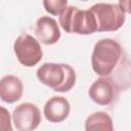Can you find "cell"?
<instances>
[{
	"mask_svg": "<svg viewBox=\"0 0 131 131\" xmlns=\"http://www.w3.org/2000/svg\"><path fill=\"white\" fill-rule=\"evenodd\" d=\"M124 61L122 46L113 39H101L94 45L91 64L93 71L101 77H110Z\"/></svg>",
	"mask_w": 131,
	"mask_h": 131,
	"instance_id": "obj_1",
	"label": "cell"
},
{
	"mask_svg": "<svg viewBox=\"0 0 131 131\" xmlns=\"http://www.w3.org/2000/svg\"><path fill=\"white\" fill-rule=\"evenodd\" d=\"M37 78L56 92H68L76 83V72L67 63L45 62L37 70Z\"/></svg>",
	"mask_w": 131,
	"mask_h": 131,
	"instance_id": "obj_2",
	"label": "cell"
},
{
	"mask_svg": "<svg viewBox=\"0 0 131 131\" xmlns=\"http://www.w3.org/2000/svg\"><path fill=\"white\" fill-rule=\"evenodd\" d=\"M59 25L71 34L89 35L96 32V21L90 9L82 10L76 6H68L59 15Z\"/></svg>",
	"mask_w": 131,
	"mask_h": 131,
	"instance_id": "obj_3",
	"label": "cell"
},
{
	"mask_svg": "<svg viewBox=\"0 0 131 131\" xmlns=\"http://www.w3.org/2000/svg\"><path fill=\"white\" fill-rule=\"evenodd\" d=\"M90 10L96 21V32H114L125 23V11L119 4L96 3Z\"/></svg>",
	"mask_w": 131,
	"mask_h": 131,
	"instance_id": "obj_4",
	"label": "cell"
},
{
	"mask_svg": "<svg viewBox=\"0 0 131 131\" xmlns=\"http://www.w3.org/2000/svg\"><path fill=\"white\" fill-rule=\"evenodd\" d=\"M13 51L19 63L27 68L36 66L43 55L39 40L29 34H21L15 39Z\"/></svg>",
	"mask_w": 131,
	"mask_h": 131,
	"instance_id": "obj_5",
	"label": "cell"
},
{
	"mask_svg": "<svg viewBox=\"0 0 131 131\" xmlns=\"http://www.w3.org/2000/svg\"><path fill=\"white\" fill-rule=\"evenodd\" d=\"M12 121L14 127L17 130H35L41 123V114L36 104L31 102H24L13 110Z\"/></svg>",
	"mask_w": 131,
	"mask_h": 131,
	"instance_id": "obj_6",
	"label": "cell"
},
{
	"mask_svg": "<svg viewBox=\"0 0 131 131\" xmlns=\"http://www.w3.org/2000/svg\"><path fill=\"white\" fill-rule=\"evenodd\" d=\"M119 91V86L110 77H101L88 89L89 97L99 105H108L117 97Z\"/></svg>",
	"mask_w": 131,
	"mask_h": 131,
	"instance_id": "obj_7",
	"label": "cell"
},
{
	"mask_svg": "<svg viewBox=\"0 0 131 131\" xmlns=\"http://www.w3.org/2000/svg\"><path fill=\"white\" fill-rule=\"evenodd\" d=\"M35 35L41 43L45 45H52L59 40L60 30L54 18L44 15L38 18L36 23Z\"/></svg>",
	"mask_w": 131,
	"mask_h": 131,
	"instance_id": "obj_8",
	"label": "cell"
},
{
	"mask_svg": "<svg viewBox=\"0 0 131 131\" xmlns=\"http://www.w3.org/2000/svg\"><path fill=\"white\" fill-rule=\"evenodd\" d=\"M71 106L68 99L62 96H53L49 98L43 108L44 116L51 123H60L70 115Z\"/></svg>",
	"mask_w": 131,
	"mask_h": 131,
	"instance_id": "obj_9",
	"label": "cell"
},
{
	"mask_svg": "<svg viewBox=\"0 0 131 131\" xmlns=\"http://www.w3.org/2000/svg\"><path fill=\"white\" fill-rule=\"evenodd\" d=\"M24 92V85L16 76L6 75L0 81V97L6 103L18 101Z\"/></svg>",
	"mask_w": 131,
	"mask_h": 131,
	"instance_id": "obj_10",
	"label": "cell"
},
{
	"mask_svg": "<svg viewBox=\"0 0 131 131\" xmlns=\"http://www.w3.org/2000/svg\"><path fill=\"white\" fill-rule=\"evenodd\" d=\"M85 130H106L113 131L114 125L110 115L105 112H96L90 115L85 121Z\"/></svg>",
	"mask_w": 131,
	"mask_h": 131,
	"instance_id": "obj_11",
	"label": "cell"
},
{
	"mask_svg": "<svg viewBox=\"0 0 131 131\" xmlns=\"http://www.w3.org/2000/svg\"><path fill=\"white\" fill-rule=\"evenodd\" d=\"M45 10L52 15H60L68 7V0H43Z\"/></svg>",
	"mask_w": 131,
	"mask_h": 131,
	"instance_id": "obj_12",
	"label": "cell"
},
{
	"mask_svg": "<svg viewBox=\"0 0 131 131\" xmlns=\"http://www.w3.org/2000/svg\"><path fill=\"white\" fill-rule=\"evenodd\" d=\"M1 112H2V116H1V128H3L4 124H7L9 129L12 130L11 128V124H10V116H9V113L4 108V107H1Z\"/></svg>",
	"mask_w": 131,
	"mask_h": 131,
	"instance_id": "obj_13",
	"label": "cell"
},
{
	"mask_svg": "<svg viewBox=\"0 0 131 131\" xmlns=\"http://www.w3.org/2000/svg\"><path fill=\"white\" fill-rule=\"evenodd\" d=\"M119 5L125 12L131 14V0H119Z\"/></svg>",
	"mask_w": 131,
	"mask_h": 131,
	"instance_id": "obj_14",
	"label": "cell"
},
{
	"mask_svg": "<svg viewBox=\"0 0 131 131\" xmlns=\"http://www.w3.org/2000/svg\"><path fill=\"white\" fill-rule=\"evenodd\" d=\"M81 1H88V0H81Z\"/></svg>",
	"mask_w": 131,
	"mask_h": 131,
	"instance_id": "obj_15",
	"label": "cell"
}]
</instances>
